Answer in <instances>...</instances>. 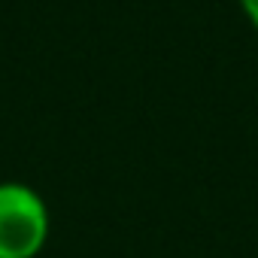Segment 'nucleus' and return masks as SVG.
<instances>
[{
  "label": "nucleus",
  "mask_w": 258,
  "mask_h": 258,
  "mask_svg": "<svg viewBox=\"0 0 258 258\" xmlns=\"http://www.w3.org/2000/svg\"><path fill=\"white\" fill-rule=\"evenodd\" d=\"M240 10H243L246 22L258 31V0H240Z\"/></svg>",
  "instance_id": "f03ea898"
},
{
  "label": "nucleus",
  "mask_w": 258,
  "mask_h": 258,
  "mask_svg": "<svg viewBox=\"0 0 258 258\" xmlns=\"http://www.w3.org/2000/svg\"><path fill=\"white\" fill-rule=\"evenodd\" d=\"M52 234L46 198L19 179L0 182V258H40Z\"/></svg>",
  "instance_id": "f257e3e1"
}]
</instances>
